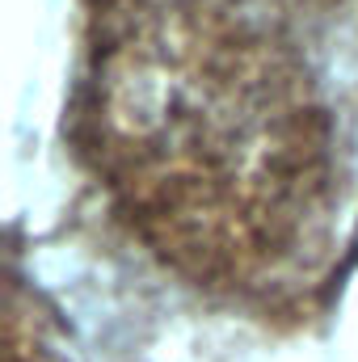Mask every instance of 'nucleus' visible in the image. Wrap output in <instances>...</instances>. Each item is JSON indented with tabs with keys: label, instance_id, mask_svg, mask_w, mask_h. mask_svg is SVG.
<instances>
[{
	"label": "nucleus",
	"instance_id": "nucleus-2",
	"mask_svg": "<svg viewBox=\"0 0 358 362\" xmlns=\"http://www.w3.org/2000/svg\"><path fill=\"white\" fill-rule=\"evenodd\" d=\"M4 362H64L51 329L25 308H21V291H13L8 299V329H4Z\"/></svg>",
	"mask_w": 358,
	"mask_h": 362
},
{
	"label": "nucleus",
	"instance_id": "nucleus-1",
	"mask_svg": "<svg viewBox=\"0 0 358 362\" xmlns=\"http://www.w3.org/2000/svg\"><path fill=\"white\" fill-rule=\"evenodd\" d=\"M97 152L207 266L287 253L325 185V105L291 42L219 0H144L97 47Z\"/></svg>",
	"mask_w": 358,
	"mask_h": 362
}]
</instances>
